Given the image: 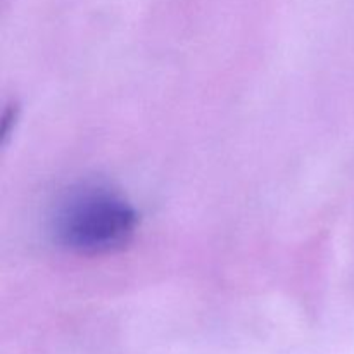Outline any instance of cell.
I'll list each match as a JSON object with an SVG mask.
<instances>
[{"instance_id": "cell-1", "label": "cell", "mask_w": 354, "mask_h": 354, "mask_svg": "<svg viewBox=\"0 0 354 354\" xmlns=\"http://www.w3.org/2000/svg\"><path fill=\"white\" fill-rule=\"evenodd\" d=\"M137 228L133 207L106 189L75 192L55 214V235L62 245L80 254L95 256L120 251Z\"/></svg>"}]
</instances>
